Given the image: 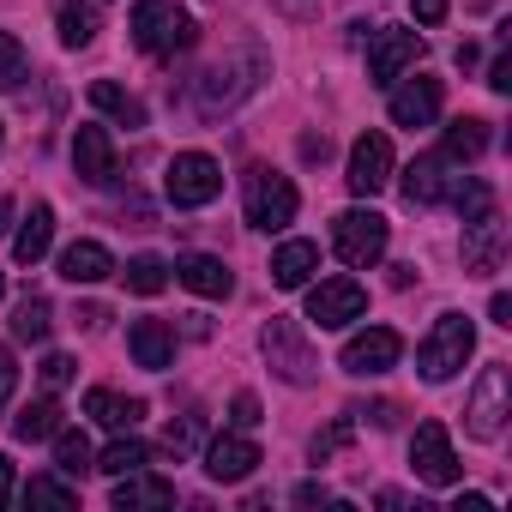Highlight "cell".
<instances>
[{
	"label": "cell",
	"mask_w": 512,
	"mask_h": 512,
	"mask_svg": "<svg viewBox=\"0 0 512 512\" xmlns=\"http://www.w3.org/2000/svg\"><path fill=\"white\" fill-rule=\"evenodd\" d=\"M470 350H476V326H470L464 314H440L434 332L416 344V374H422L428 386H446V380L470 362Z\"/></svg>",
	"instance_id": "cell-1"
},
{
	"label": "cell",
	"mask_w": 512,
	"mask_h": 512,
	"mask_svg": "<svg viewBox=\"0 0 512 512\" xmlns=\"http://www.w3.org/2000/svg\"><path fill=\"white\" fill-rule=\"evenodd\" d=\"M193 19L187 13H175L169 0H133V49H145V55H163V61H175V55H187L193 49Z\"/></svg>",
	"instance_id": "cell-2"
},
{
	"label": "cell",
	"mask_w": 512,
	"mask_h": 512,
	"mask_svg": "<svg viewBox=\"0 0 512 512\" xmlns=\"http://www.w3.org/2000/svg\"><path fill=\"white\" fill-rule=\"evenodd\" d=\"M386 241H392V223H386L380 211H362V205H356V211H338V217H332V247H338V260L356 266V272L380 266Z\"/></svg>",
	"instance_id": "cell-3"
},
{
	"label": "cell",
	"mask_w": 512,
	"mask_h": 512,
	"mask_svg": "<svg viewBox=\"0 0 512 512\" xmlns=\"http://www.w3.org/2000/svg\"><path fill=\"white\" fill-rule=\"evenodd\" d=\"M296 205H302V193H296L290 175H272V169H253L247 175V223L253 229H266V235L290 229L296 223Z\"/></svg>",
	"instance_id": "cell-4"
},
{
	"label": "cell",
	"mask_w": 512,
	"mask_h": 512,
	"mask_svg": "<svg viewBox=\"0 0 512 512\" xmlns=\"http://www.w3.org/2000/svg\"><path fill=\"white\" fill-rule=\"evenodd\" d=\"M506 416H512V374H506V362H488L482 380H476V392H470L464 428H470V440H500Z\"/></svg>",
	"instance_id": "cell-5"
},
{
	"label": "cell",
	"mask_w": 512,
	"mask_h": 512,
	"mask_svg": "<svg viewBox=\"0 0 512 512\" xmlns=\"http://www.w3.org/2000/svg\"><path fill=\"white\" fill-rule=\"evenodd\" d=\"M163 193H169V205H181V211L211 205V199L223 193V163L205 157V151H181V157L169 163V175H163Z\"/></svg>",
	"instance_id": "cell-6"
},
{
	"label": "cell",
	"mask_w": 512,
	"mask_h": 512,
	"mask_svg": "<svg viewBox=\"0 0 512 512\" xmlns=\"http://www.w3.org/2000/svg\"><path fill=\"white\" fill-rule=\"evenodd\" d=\"M362 314H368V290L356 278H326L308 290V326H320V332H344Z\"/></svg>",
	"instance_id": "cell-7"
},
{
	"label": "cell",
	"mask_w": 512,
	"mask_h": 512,
	"mask_svg": "<svg viewBox=\"0 0 512 512\" xmlns=\"http://www.w3.org/2000/svg\"><path fill=\"white\" fill-rule=\"evenodd\" d=\"M410 470H416L428 488H452V482L464 476V464H458V452H452L446 422H422V428L410 434Z\"/></svg>",
	"instance_id": "cell-8"
},
{
	"label": "cell",
	"mask_w": 512,
	"mask_h": 512,
	"mask_svg": "<svg viewBox=\"0 0 512 512\" xmlns=\"http://www.w3.org/2000/svg\"><path fill=\"white\" fill-rule=\"evenodd\" d=\"M260 350H266V362L278 368V380H290V386H308L314 380V350H308V338L296 332V320H272L266 332H260Z\"/></svg>",
	"instance_id": "cell-9"
},
{
	"label": "cell",
	"mask_w": 512,
	"mask_h": 512,
	"mask_svg": "<svg viewBox=\"0 0 512 512\" xmlns=\"http://www.w3.org/2000/svg\"><path fill=\"white\" fill-rule=\"evenodd\" d=\"M416 61H422V37L416 31H398V25L374 31V43H368V79L374 85H398Z\"/></svg>",
	"instance_id": "cell-10"
},
{
	"label": "cell",
	"mask_w": 512,
	"mask_h": 512,
	"mask_svg": "<svg viewBox=\"0 0 512 512\" xmlns=\"http://www.w3.org/2000/svg\"><path fill=\"white\" fill-rule=\"evenodd\" d=\"M398 356H404V338H398L392 326H368V332H356V338L344 344L338 368H344V374H356V380H374V374L398 368Z\"/></svg>",
	"instance_id": "cell-11"
},
{
	"label": "cell",
	"mask_w": 512,
	"mask_h": 512,
	"mask_svg": "<svg viewBox=\"0 0 512 512\" xmlns=\"http://www.w3.org/2000/svg\"><path fill=\"white\" fill-rule=\"evenodd\" d=\"M350 193L356 199H374L386 181H392V139L386 133H362L356 145H350Z\"/></svg>",
	"instance_id": "cell-12"
},
{
	"label": "cell",
	"mask_w": 512,
	"mask_h": 512,
	"mask_svg": "<svg viewBox=\"0 0 512 512\" xmlns=\"http://www.w3.org/2000/svg\"><path fill=\"white\" fill-rule=\"evenodd\" d=\"M458 181H464V169L446 163L440 151H428V157H416V163L404 169V199H410V205H440V199L458 193Z\"/></svg>",
	"instance_id": "cell-13"
},
{
	"label": "cell",
	"mask_w": 512,
	"mask_h": 512,
	"mask_svg": "<svg viewBox=\"0 0 512 512\" xmlns=\"http://www.w3.org/2000/svg\"><path fill=\"white\" fill-rule=\"evenodd\" d=\"M73 169H79V181L85 187H109L115 181V139H109V127H79L73 133Z\"/></svg>",
	"instance_id": "cell-14"
},
{
	"label": "cell",
	"mask_w": 512,
	"mask_h": 512,
	"mask_svg": "<svg viewBox=\"0 0 512 512\" xmlns=\"http://www.w3.org/2000/svg\"><path fill=\"white\" fill-rule=\"evenodd\" d=\"M253 464H260V446H253L241 428H235V434H217V440L205 446V476H211V482H247Z\"/></svg>",
	"instance_id": "cell-15"
},
{
	"label": "cell",
	"mask_w": 512,
	"mask_h": 512,
	"mask_svg": "<svg viewBox=\"0 0 512 512\" xmlns=\"http://www.w3.org/2000/svg\"><path fill=\"white\" fill-rule=\"evenodd\" d=\"M440 103H446V91H440V79H404L398 91H392V127H434V115H440Z\"/></svg>",
	"instance_id": "cell-16"
},
{
	"label": "cell",
	"mask_w": 512,
	"mask_h": 512,
	"mask_svg": "<svg viewBox=\"0 0 512 512\" xmlns=\"http://www.w3.org/2000/svg\"><path fill=\"white\" fill-rule=\"evenodd\" d=\"M169 272H175V284H187V290L205 296V302H223V296L235 290V278H229V266L217 260V253H181Z\"/></svg>",
	"instance_id": "cell-17"
},
{
	"label": "cell",
	"mask_w": 512,
	"mask_h": 512,
	"mask_svg": "<svg viewBox=\"0 0 512 512\" xmlns=\"http://www.w3.org/2000/svg\"><path fill=\"white\" fill-rule=\"evenodd\" d=\"M127 350H133L139 368L163 374V368L175 362V332H169L163 320H133V326H127Z\"/></svg>",
	"instance_id": "cell-18"
},
{
	"label": "cell",
	"mask_w": 512,
	"mask_h": 512,
	"mask_svg": "<svg viewBox=\"0 0 512 512\" xmlns=\"http://www.w3.org/2000/svg\"><path fill=\"white\" fill-rule=\"evenodd\" d=\"M320 272V247L314 241H284L272 253V284L278 290H308V278Z\"/></svg>",
	"instance_id": "cell-19"
},
{
	"label": "cell",
	"mask_w": 512,
	"mask_h": 512,
	"mask_svg": "<svg viewBox=\"0 0 512 512\" xmlns=\"http://www.w3.org/2000/svg\"><path fill=\"white\" fill-rule=\"evenodd\" d=\"M247 61H253V55H241V61H217V67L199 79V109H205V115H217V109H229L241 91H253V79H235Z\"/></svg>",
	"instance_id": "cell-20"
},
{
	"label": "cell",
	"mask_w": 512,
	"mask_h": 512,
	"mask_svg": "<svg viewBox=\"0 0 512 512\" xmlns=\"http://www.w3.org/2000/svg\"><path fill=\"white\" fill-rule=\"evenodd\" d=\"M85 416L103 422V428H115V434H127V428H139L145 398H121V392H109V386H91V392H85Z\"/></svg>",
	"instance_id": "cell-21"
},
{
	"label": "cell",
	"mask_w": 512,
	"mask_h": 512,
	"mask_svg": "<svg viewBox=\"0 0 512 512\" xmlns=\"http://www.w3.org/2000/svg\"><path fill=\"white\" fill-rule=\"evenodd\" d=\"M115 506H121V512H139V506H175V482L145 476V470H127V476H115Z\"/></svg>",
	"instance_id": "cell-22"
},
{
	"label": "cell",
	"mask_w": 512,
	"mask_h": 512,
	"mask_svg": "<svg viewBox=\"0 0 512 512\" xmlns=\"http://www.w3.org/2000/svg\"><path fill=\"white\" fill-rule=\"evenodd\" d=\"M49 241H55V205H31V217L19 223V235H13V260L19 266H37L43 253H49Z\"/></svg>",
	"instance_id": "cell-23"
},
{
	"label": "cell",
	"mask_w": 512,
	"mask_h": 512,
	"mask_svg": "<svg viewBox=\"0 0 512 512\" xmlns=\"http://www.w3.org/2000/svg\"><path fill=\"white\" fill-rule=\"evenodd\" d=\"M109 272H115V260H109L103 241H73V247L61 253V278H67V284H103Z\"/></svg>",
	"instance_id": "cell-24"
},
{
	"label": "cell",
	"mask_w": 512,
	"mask_h": 512,
	"mask_svg": "<svg viewBox=\"0 0 512 512\" xmlns=\"http://www.w3.org/2000/svg\"><path fill=\"white\" fill-rule=\"evenodd\" d=\"M55 31H61V49H91L103 19H97L91 0H61V7H55Z\"/></svg>",
	"instance_id": "cell-25"
},
{
	"label": "cell",
	"mask_w": 512,
	"mask_h": 512,
	"mask_svg": "<svg viewBox=\"0 0 512 512\" xmlns=\"http://www.w3.org/2000/svg\"><path fill=\"white\" fill-rule=\"evenodd\" d=\"M482 151H488V121H476V115H458V121L446 127V139H440V157L458 163V169L476 163Z\"/></svg>",
	"instance_id": "cell-26"
},
{
	"label": "cell",
	"mask_w": 512,
	"mask_h": 512,
	"mask_svg": "<svg viewBox=\"0 0 512 512\" xmlns=\"http://www.w3.org/2000/svg\"><path fill=\"white\" fill-rule=\"evenodd\" d=\"M91 109H97V115H109L115 127H145V103H139V97H127L115 79H97V85H91Z\"/></svg>",
	"instance_id": "cell-27"
},
{
	"label": "cell",
	"mask_w": 512,
	"mask_h": 512,
	"mask_svg": "<svg viewBox=\"0 0 512 512\" xmlns=\"http://www.w3.org/2000/svg\"><path fill=\"white\" fill-rule=\"evenodd\" d=\"M55 332V302L49 296H25L19 308H13V338L19 344H43Z\"/></svg>",
	"instance_id": "cell-28"
},
{
	"label": "cell",
	"mask_w": 512,
	"mask_h": 512,
	"mask_svg": "<svg viewBox=\"0 0 512 512\" xmlns=\"http://www.w3.org/2000/svg\"><path fill=\"white\" fill-rule=\"evenodd\" d=\"M55 428H61V404L55 398H37V404H25L13 416V434L19 440H55Z\"/></svg>",
	"instance_id": "cell-29"
},
{
	"label": "cell",
	"mask_w": 512,
	"mask_h": 512,
	"mask_svg": "<svg viewBox=\"0 0 512 512\" xmlns=\"http://www.w3.org/2000/svg\"><path fill=\"white\" fill-rule=\"evenodd\" d=\"M145 464H151V446H145V440H133V434H121V440L91 464V470H103V476H127V470H145Z\"/></svg>",
	"instance_id": "cell-30"
},
{
	"label": "cell",
	"mask_w": 512,
	"mask_h": 512,
	"mask_svg": "<svg viewBox=\"0 0 512 512\" xmlns=\"http://www.w3.org/2000/svg\"><path fill=\"white\" fill-rule=\"evenodd\" d=\"M121 278H127V290H133V296H157V290L169 284V266L157 260V253H139V260H127V272H121Z\"/></svg>",
	"instance_id": "cell-31"
},
{
	"label": "cell",
	"mask_w": 512,
	"mask_h": 512,
	"mask_svg": "<svg viewBox=\"0 0 512 512\" xmlns=\"http://www.w3.org/2000/svg\"><path fill=\"white\" fill-rule=\"evenodd\" d=\"M55 464H61L67 476H85V470H91V440H85L79 428H55Z\"/></svg>",
	"instance_id": "cell-32"
},
{
	"label": "cell",
	"mask_w": 512,
	"mask_h": 512,
	"mask_svg": "<svg viewBox=\"0 0 512 512\" xmlns=\"http://www.w3.org/2000/svg\"><path fill=\"white\" fill-rule=\"evenodd\" d=\"M25 500H37V506H79V488L61 482V476H31L25 482Z\"/></svg>",
	"instance_id": "cell-33"
},
{
	"label": "cell",
	"mask_w": 512,
	"mask_h": 512,
	"mask_svg": "<svg viewBox=\"0 0 512 512\" xmlns=\"http://www.w3.org/2000/svg\"><path fill=\"white\" fill-rule=\"evenodd\" d=\"M25 85V49L13 31H0V91H19Z\"/></svg>",
	"instance_id": "cell-34"
},
{
	"label": "cell",
	"mask_w": 512,
	"mask_h": 512,
	"mask_svg": "<svg viewBox=\"0 0 512 512\" xmlns=\"http://www.w3.org/2000/svg\"><path fill=\"white\" fill-rule=\"evenodd\" d=\"M350 434H356V416L344 410V416H338V422H332L326 434H314V464H326V458H332L338 446H350Z\"/></svg>",
	"instance_id": "cell-35"
},
{
	"label": "cell",
	"mask_w": 512,
	"mask_h": 512,
	"mask_svg": "<svg viewBox=\"0 0 512 512\" xmlns=\"http://www.w3.org/2000/svg\"><path fill=\"white\" fill-rule=\"evenodd\" d=\"M253 422H260V398H253V392H235V398H229V428L247 434Z\"/></svg>",
	"instance_id": "cell-36"
},
{
	"label": "cell",
	"mask_w": 512,
	"mask_h": 512,
	"mask_svg": "<svg viewBox=\"0 0 512 512\" xmlns=\"http://www.w3.org/2000/svg\"><path fill=\"white\" fill-rule=\"evenodd\" d=\"M193 440H199V416H181V422H169V434H163V446H169L175 458H181Z\"/></svg>",
	"instance_id": "cell-37"
},
{
	"label": "cell",
	"mask_w": 512,
	"mask_h": 512,
	"mask_svg": "<svg viewBox=\"0 0 512 512\" xmlns=\"http://www.w3.org/2000/svg\"><path fill=\"white\" fill-rule=\"evenodd\" d=\"M73 368H79L73 356H43V368H37V374H43V386L55 392V386H67V380H73Z\"/></svg>",
	"instance_id": "cell-38"
},
{
	"label": "cell",
	"mask_w": 512,
	"mask_h": 512,
	"mask_svg": "<svg viewBox=\"0 0 512 512\" xmlns=\"http://www.w3.org/2000/svg\"><path fill=\"white\" fill-rule=\"evenodd\" d=\"M13 386H19V362H13V344H0V410L13 404Z\"/></svg>",
	"instance_id": "cell-39"
},
{
	"label": "cell",
	"mask_w": 512,
	"mask_h": 512,
	"mask_svg": "<svg viewBox=\"0 0 512 512\" xmlns=\"http://www.w3.org/2000/svg\"><path fill=\"white\" fill-rule=\"evenodd\" d=\"M350 416H368L374 428H392L398 422V404H350Z\"/></svg>",
	"instance_id": "cell-40"
},
{
	"label": "cell",
	"mask_w": 512,
	"mask_h": 512,
	"mask_svg": "<svg viewBox=\"0 0 512 512\" xmlns=\"http://www.w3.org/2000/svg\"><path fill=\"white\" fill-rule=\"evenodd\" d=\"M488 91H512V55H494V67H488Z\"/></svg>",
	"instance_id": "cell-41"
},
{
	"label": "cell",
	"mask_w": 512,
	"mask_h": 512,
	"mask_svg": "<svg viewBox=\"0 0 512 512\" xmlns=\"http://www.w3.org/2000/svg\"><path fill=\"white\" fill-rule=\"evenodd\" d=\"M326 500H332L326 482H302V488H296V506H326Z\"/></svg>",
	"instance_id": "cell-42"
},
{
	"label": "cell",
	"mask_w": 512,
	"mask_h": 512,
	"mask_svg": "<svg viewBox=\"0 0 512 512\" xmlns=\"http://www.w3.org/2000/svg\"><path fill=\"white\" fill-rule=\"evenodd\" d=\"M446 19V0H416V25H440Z\"/></svg>",
	"instance_id": "cell-43"
},
{
	"label": "cell",
	"mask_w": 512,
	"mask_h": 512,
	"mask_svg": "<svg viewBox=\"0 0 512 512\" xmlns=\"http://www.w3.org/2000/svg\"><path fill=\"white\" fill-rule=\"evenodd\" d=\"M488 320H494V326H512V296H494V302H488Z\"/></svg>",
	"instance_id": "cell-44"
},
{
	"label": "cell",
	"mask_w": 512,
	"mask_h": 512,
	"mask_svg": "<svg viewBox=\"0 0 512 512\" xmlns=\"http://www.w3.org/2000/svg\"><path fill=\"white\" fill-rule=\"evenodd\" d=\"M7 500H13V458L0 452V506H7Z\"/></svg>",
	"instance_id": "cell-45"
},
{
	"label": "cell",
	"mask_w": 512,
	"mask_h": 512,
	"mask_svg": "<svg viewBox=\"0 0 512 512\" xmlns=\"http://www.w3.org/2000/svg\"><path fill=\"white\" fill-rule=\"evenodd\" d=\"M302 157H308V163H326V133H320V139L308 133V139H302Z\"/></svg>",
	"instance_id": "cell-46"
},
{
	"label": "cell",
	"mask_w": 512,
	"mask_h": 512,
	"mask_svg": "<svg viewBox=\"0 0 512 512\" xmlns=\"http://www.w3.org/2000/svg\"><path fill=\"white\" fill-rule=\"evenodd\" d=\"M103 320H109V314H103V308H97V302H91V308H79V326H85V332H97V326H103Z\"/></svg>",
	"instance_id": "cell-47"
},
{
	"label": "cell",
	"mask_w": 512,
	"mask_h": 512,
	"mask_svg": "<svg viewBox=\"0 0 512 512\" xmlns=\"http://www.w3.org/2000/svg\"><path fill=\"white\" fill-rule=\"evenodd\" d=\"M452 512H488V494H464V500H458Z\"/></svg>",
	"instance_id": "cell-48"
},
{
	"label": "cell",
	"mask_w": 512,
	"mask_h": 512,
	"mask_svg": "<svg viewBox=\"0 0 512 512\" xmlns=\"http://www.w3.org/2000/svg\"><path fill=\"white\" fill-rule=\"evenodd\" d=\"M7 229H13V199L0 193V235H7Z\"/></svg>",
	"instance_id": "cell-49"
},
{
	"label": "cell",
	"mask_w": 512,
	"mask_h": 512,
	"mask_svg": "<svg viewBox=\"0 0 512 512\" xmlns=\"http://www.w3.org/2000/svg\"><path fill=\"white\" fill-rule=\"evenodd\" d=\"M0 296H7V272H0Z\"/></svg>",
	"instance_id": "cell-50"
},
{
	"label": "cell",
	"mask_w": 512,
	"mask_h": 512,
	"mask_svg": "<svg viewBox=\"0 0 512 512\" xmlns=\"http://www.w3.org/2000/svg\"><path fill=\"white\" fill-rule=\"evenodd\" d=\"M0 145H7V127H0Z\"/></svg>",
	"instance_id": "cell-51"
}]
</instances>
